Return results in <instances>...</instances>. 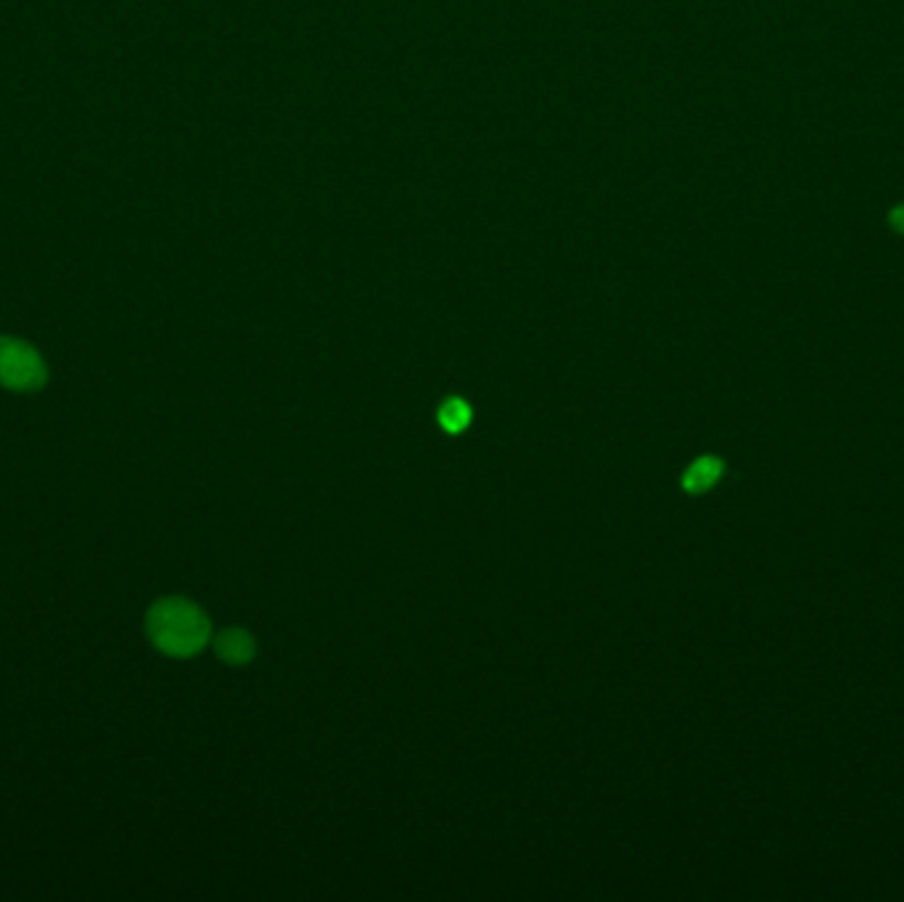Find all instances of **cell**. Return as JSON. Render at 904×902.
Wrapping results in <instances>:
<instances>
[{"instance_id":"obj_1","label":"cell","mask_w":904,"mask_h":902,"mask_svg":"<svg viewBox=\"0 0 904 902\" xmlns=\"http://www.w3.org/2000/svg\"><path fill=\"white\" fill-rule=\"evenodd\" d=\"M146 635L162 654L175 660L196 656L209 643L212 625L209 616L194 601L169 595L159 599L146 614Z\"/></svg>"},{"instance_id":"obj_2","label":"cell","mask_w":904,"mask_h":902,"mask_svg":"<svg viewBox=\"0 0 904 902\" xmlns=\"http://www.w3.org/2000/svg\"><path fill=\"white\" fill-rule=\"evenodd\" d=\"M45 382V361L32 344L13 336H0V386L11 392H38Z\"/></svg>"},{"instance_id":"obj_3","label":"cell","mask_w":904,"mask_h":902,"mask_svg":"<svg viewBox=\"0 0 904 902\" xmlns=\"http://www.w3.org/2000/svg\"><path fill=\"white\" fill-rule=\"evenodd\" d=\"M215 654L230 667H241L254 660L257 643L243 628H228L215 637Z\"/></svg>"},{"instance_id":"obj_4","label":"cell","mask_w":904,"mask_h":902,"mask_svg":"<svg viewBox=\"0 0 904 902\" xmlns=\"http://www.w3.org/2000/svg\"><path fill=\"white\" fill-rule=\"evenodd\" d=\"M725 474V464L717 456H702L696 458L688 466V471L683 474V490L690 495H702L706 490H711Z\"/></svg>"},{"instance_id":"obj_5","label":"cell","mask_w":904,"mask_h":902,"mask_svg":"<svg viewBox=\"0 0 904 902\" xmlns=\"http://www.w3.org/2000/svg\"><path fill=\"white\" fill-rule=\"evenodd\" d=\"M471 418H474L471 405L460 397H447L437 411V422L447 434H464L468 429V424H471Z\"/></svg>"}]
</instances>
